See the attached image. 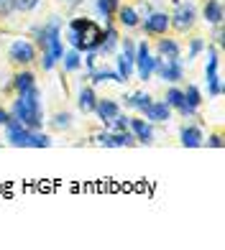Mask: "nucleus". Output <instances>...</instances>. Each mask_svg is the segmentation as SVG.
<instances>
[{
    "mask_svg": "<svg viewBox=\"0 0 225 250\" xmlns=\"http://www.w3.org/2000/svg\"><path fill=\"white\" fill-rule=\"evenodd\" d=\"M115 72H118V77L123 79V84L128 82V79L133 77V72H136V62H133V56H128V54H118L115 56Z\"/></svg>",
    "mask_w": 225,
    "mask_h": 250,
    "instance_id": "obj_18",
    "label": "nucleus"
},
{
    "mask_svg": "<svg viewBox=\"0 0 225 250\" xmlns=\"http://www.w3.org/2000/svg\"><path fill=\"white\" fill-rule=\"evenodd\" d=\"M156 54H159L161 59H177V56L182 54V46H179V41H174V39H159Z\"/></svg>",
    "mask_w": 225,
    "mask_h": 250,
    "instance_id": "obj_20",
    "label": "nucleus"
},
{
    "mask_svg": "<svg viewBox=\"0 0 225 250\" xmlns=\"http://www.w3.org/2000/svg\"><path fill=\"white\" fill-rule=\"evenodd\" d=\"M202 18H205L207 23H212V26L223 23L225 10H223V3H220V0H207V3L202 5Z\"/></svg>",
    "mask_w": 225,
    "mask_h": 250,
    "instance_id": "obj_17",
    "label": "nucleus"
},
{
    "mask_svg": "<svg viewBox=\"0 0 225 250\" xmlns=\"http://www.w3.org/2000/svg\"><path fill=\"white\" fill-rule=\"evenodd\" d=\"M207 51V64H205V79H212L220 74V51L218 46H205Z\"/></svg>",
    "mask_w": 225,
    "mask_h": 250,
    "instance_id": "obj_22",
    "label": "nucleus"
},
{
    "mask_svg": "<svg viewBox=\"0 0 225 250\" xmlns=\"http://www.w3.org/2000/svg\"><path fill=\"white\" fill-rule=\"evenodd\" d=\"M195 21H197V8L195 3H182V0H177L174 3V13L169 16V26H174L177 31H189L195 26Z\"/></svg>",
    "mask_w": 225,
    "mask_h": 250,
    "instance_id": "obj_4",
    "label": "nucleus"
},
{
    "mask_svg": "<svg viewBox=\"0 0 225 250\" xmlns=\"http://www.w3.org/2000/svg\"><path fill=\"white\" fill-rule=\"evenodd\" d=\"M13 13V0H0V18H8Z\"/></svg>",
    "mask_w": 225,
    "mask_h": 250,
    "instance_id": "obj_38",
    "label": "nucleus"
},
{
    "mask_svg": "<svg viewBox=\"0 0 225 250\" xmlns=\"http://www.w3.org/2000/svg\"><path fill=\"white\" fill-rule=\"evenodd\" d=\"M128 130L136 135V143H143V146H151L154 143V125L146 120V118H131Z\"/></svg>",
    "mask_w": 225,
    "mask_h": 250,
    "instance_id": "obj_10",
    "label": "nucleus"
},
{
    "mask_svg": "<svg viewBox=\"0 0 225 250\" xmlns=\"http://www.w3.org/2000/svg\"><path fill=\"white\" fill-rule=\"evenodd\" d=\"M143 118L149 120L151 125H159V123H169L172 120V107L166 105V102H151L149 107L143 110Z\"/></svg>",
    "mask_w": 225,
    "mask_h": 250,
    "instance_id": "obj_12",
    "label": "nucleus"
},
{
    "mask_svg": "<svg viewBox=\"0 0 225 250\" xmlns=\"http://www.w3.org/2000/svg\"><path fill=\"white\" fill-rule=\"evenodd\" d=\"M31 128H26V125H21L16 118L5 120V141L10 146H16V148H31Z\"/></svg>",
    "mask_w": 225,
    "mask_h": 250,
    "instance_id": "obj_5",
    "label": "nucleus"
},
{
    "mask_svg": "<svg viewBox=\"0 0 225 250\" xmlns=\"http://www.w3.org/2000/svg\"><path fill=\"white\" fill-rule=\"evenodd\" d=\"M118 43H120V36H118V28L112 26V23H105L103 28V43H100V54H115L118 51Z\"/></svg>",
    "mask_w": 225,
    "mask_h": 250,
    "instance_id": "obj_14",
    "label": "nucleus"
},
{
    "mask_svg": "<svg viewBox=\"0 0 225 250\" xmlns=\"http://www.w3.org/2000/svg\"><path fill=\"white\" fill-rule=\"evenodd\" d=\"M128 125H131V115H123V112H118V115L112 118L110 128H112V130H128Z\"/></svg>",
    "mask_w": 225,
    "mask_h": 250,
    "instance_id": "obj_32",
    "label": "nucleus"
},
{
    "mask_svg": "<svg viewBox=\"0 0 225 250\" xmlns=\"http://www.w3.org/2000/svg\"><path fill=\"white\" fill-rule=\"evenodd\" d=\"M10 84H13L16 95H21V92H28L31 87H36V74L28 72V69H21V72H16V74H13V79H10Z\"/></svg>",
    "mask_w": 225,
    "mask_h": 250,
    "instance_id": "obj_15",
    "label": "nucleus"
},
{
    "mask_svg": "<svg viewBox=\"0 0 225 250\" xmlns=\"http://www.w3.org/2000/svg\"><path fill=\"white\" fill-rule=\"evenodd\" d=\"M39 62H41V69H44V72H51V69H54V66H56V64H59V62H56V59H54V56H51L49 51H44Z\"/></svg>",
    "mask_w": 225,
    "mask_h": 250,
    "instance_id": "obj_34",
    "label": "nucleus"
},
{
    "mask_svg": "<svg viewBox=\"0 0 225 250\" xmlns=\"http://www.w3.org/2000/svg\"><path fill=\"white\" fill-rule=\"evenodd\" d=\"M51 125H54L56 130H67V128H72V115H69V112H56L54 120H51Z\"/></svg>",
    "mask_w": 225,
    "mask_h": 250,
    "instance_id": "obj_30",
    "label": "nucleus"
},
{
    "mask_svg": "<svg viewBox=\"0 0 225 250\" xmlns=\"http://www.w3.org/2000/svg\"><path fill=\"white\" fill-rule=\"evenodd\" d=\"M5 120H8V110L0 107V125H5Z\"/></svg>",
    "mask_w": 225,
    "mask_h": 250,
    "instance_id": "obj_42",
    "label": "nucleus"
},
{
    "mask_svg": "<svg viewBox=\"0 0 225 250\" xmlns=\"http://www.w3.org/2000/svg\"><path fill=\"white\" fill-rule=\"evenodd\" d=\"M133 62H136V74L141 82H149L154 77V56H151V49L149 43L141 41L136 43V54H133Z\"/></svg>",
    "mask_w": 225,
    "mask_h": 250,
    "instance_id": "obj_6",
    "label": "nucleus"
},
{
    "mask_svg": "<svg viewBox=\"0 0 225 250\" xmlns=\"http://www.w3.org/2000/svg\"><path fill=\"white\" fill-rule=\"evenodd\" d=\"M41 3V0H13V10H21V13H26V10H33Z\"/></svg>",
    "mask_w": 225,
    "mask_h": 250,
    "instance_id": "obj_33",
    "label": "nucleus"
},
{
    "mask_svg": "<svg viewBox=\"0 0 225 250\" xmlns=\"http://www.w3.org/2000/svg\"><path fill=\"white\" fill-rule=\"evenodd\" d=\"M154 74H159L164 82L169 84H177V82H182L184 79V64L182 59H161L159 54L154 56Z\"/></svg>",
    "mask_w": 225,
    "mask_h": 250,
    "instance_id": "obj_3",
    "label": "nucleus"
},
{
    "mask_svg": "<svg viewBox=\"0 0 225 250\" xmlns=\"http://www.w3.org/2000/svg\"><path fill=\"white\" fill-rule=\"evenodd\" d=\"M59 3H72V5H77L80 0H59Z\"/></svg>",
    "mask_w": 225,
    "mask_h": 250,
    "instance_id": "obj_43",
    "label": "nucleus"
},
{
    "mask_svg": "<svg viewBox=\"0 0 225 250\" xmlns=\"http://www.w3.org/2000/svg\"><path fill=\"white\" fill-rule=\"evenodd\" d=\"M207 95H210V97H220V95H223V79H220V74L212 77V79H207Z\"/></svg>",
    "mask_w": 225,
    "mask_h": 250,
    "instance_id": "obj_31",
    "label": "nucleus"
},
{
    "mask_svg": "<svg viewBox=\"0 0 225 250\" xmlns=\"http://www.w3.org/2000/svg\"><path fill=\"white\" fill-rule=\"evenodd\" d=\"M87 79H92V84H105V82H118V84H123V79L118 77L115 69H97V66L87 72Z\"/></svg>",
    "mask_w": 225,
    "mask_h": 250,
    "instance_id": "obj_21",
    "label": "nucleus"
},
{
    "mask_svg": "<svg viewBox=\"0 0 225 250\" xmlns=\"http://www.w3.org/2000/svg\"><path fill=\"white\" fill-rule=\"evenodd\" d=\"M164 102L172 110H177L182 118H197V107H189L187 105V100H184V92L179 87H169L166 89V97H164Z\"/></svg>",
    "mask_w": 225,
    "mask_h": 250,
    "instance_id": "obj_9",
    "label": "nucleus"
},
{
    "mask_svg": "<svg viewBox=\"0 0 225 250\" xmlns=\"http://www.w3.org/2000/svg\"><path fill=\"white\" fill-rule=\"evenodd\" d=\"M179 143L184 148H200V146H205V133H202L200 125H182L179 128Z\"/></svg>",
    "mask_w": 225,
    "mask_h": 250,
    "instance_id": "obj_11",
    "label": "nucleus"
},
{
    "mask_svg": "<svg viewBox=\"0 0 225 250\" xmlns=\"http://www.w3.org/2000/svg\"><path fill=\"white\" fill-rule=\"evenodd\" d=\"M205 39H200V36H195V39H189V51H187V62H192V59H197V56L205 51Z\"/></svg>",
    "mask_w": 225,
    "mask_h": 250,
    "instance_id": "obj_28",
    "label": "nucleus"
},
{
    "mask_svg": "<svg viewBox=\"0 0 225 250\" xmlns=\"http://www.w3.org/2000/svg\"><path fill=\"white\" fill-rule=\"evenodd\" d=\"M212 39H215L218 46H223V41H225V39H223V23H218V26H215V36H212Z\"/></svg>",
    "mask_w": 225,
    "mask_h": 250,
    "instance_id": "obj_41",
    "label": "nucleus"
},
{
    "mask_svg": "<svg viewBox=\"0 0 225 250\" xmlns=\"http://www.w3.org/2000/svg\"><path fill=\"white\" fill-rule=\"evenodd\" d=\"M207 146H210V148H223V146H225V141H223V135H220V133H215V135H210V138H207Z\"/></svg>",
    "mask_w": 225,
    "mask_h": 250,
    "instance_id": "obj_39",
    "label": "nucleus"
},
{
    "mask_svg": "<svg viewBox=\"0 0 225 250\" xmlns=\"http://www.w3.org/2000/svg\"><path fill=\"white\" fill-rule=\"evenodd\" d=\"M8 59L18 66H28L31 62H36V46L26 39H16L8 49Z\"/></svg>",
    "mask_w": 225,
    "mask_h": 250,
    "instance_id": "obj_7",
    "label": "nucleus"
},
{
    "mask_svg": "<svg viewBox=\"0 0 225 250\" xmlns=\"http://www.w3.org/2000/svg\"><path fill=\"white\" fill-rule=\"evenodd\" d=\"M95 105H97V95H95V89L92 87H87V84H82L80 87V92H77V107H80V112H92L95 110Z\"/></svg>",
    "mask_w": 225,
    "mask_h": 250,
    "instance_id": "obj_16",
    "label": "nucleus"
},
{
    "mask_svg": "<svg viewBox=\"0 0 225 250\" xmlns=\"http://www.w3.org/2000/svg\"><path fill=\"white\" fill-rule=\"evenodd\" d=\"M10 118H16L21 125H26L31 130H39L44 125V107H41V89L31 87L28 92H21L13 105L8 110Z\"/></svg>",
    "mask_w": 225,
    "mask_h": 250,
    "instance_id": "obj_1",
    "label": "nucleus"
},
{
    "mask_svg": "<svg viewBox=\"0 0 225 250\" xmlns=\"http://www.w3.org/2000/svg\"><path fill=\"white\" fill-rule=\"evenodd\" d=\"M67 41L69 46L77 49V51H92V49H100L103 43V28H100L92 18H72L69 21V28H67Z\"/></svg>",
    "mask_w": 225,
    "mask_h": 250,
    "instance_id": "obj_2",
    "label": "nucleus"
},
{
    "mask_svg": "<svg viewBox=\"0 0 225 250\" xmlns=\"http://www.w3.org/2000/svg\"><path fill=\"white\" fill-rule=\"evenodd\" d=\"M115 16H118V23L123 28H138V23H141V16L136 13V8H131V5H120L115 10Z\"/></svg>",
    "mask_w": 225,
    "mask_h": 250,
    "instance_id": "obj_19",
    "label": "nucleus"
},
{
    "mask_svg": "<svg viewBox=\"0 0 225 250\" xmlns=\"http://www.w3.org/2000/svg\"><path fill=\"white\" fill-rule=\"evenodd\" d=\"M97 56H100V51H97V49H92V51H85V66H87V72H90V69H95Z\"/></svg>",
    "mask_w": 225,
    "mask_h": 250,
    "instance_id": "obj_35",
    "label": "nucleus"
},
{
    "mask_svg": "<svg viewBox=\"0 0 225 250\" xmlns=\"http://www.w3.org/2000/svg\"><path fill=\"white\" fill-rule=\"evenodd\" d=\"M136 13L143 18V16H149L151 13V3H146V0H141V3H138V8H136Z\"/></svg>",
    "mask_w": 225,
    "mask_h": 250,
    "instance_id": "obj_40",
    "label": "nucleus"
},
{
    "mask_svg": "<svg viewBox=\"0 0 225 250\" xmlns=\"http://www.w3.org/2000/svg\"><path fill=\"white\" fill-rule=\"evenodd\" d=\"M59 62H62V66H64V72H80V69H82V51L69 49V51L62 54Z\"/></svg>",
    "mask_w": 225,
    "mask_h": 250,
    "instance_id": "obj_24",
    "label": "nucleus"
},
{
    "mask_svg": "<svg viewBox=\"0 0 225 250\" xmlns=\"http://www.w3.org/2000/svg\"><path fill=\"white\" fill-rule=\"evenodd\" d=\"M95 5H97L100 18H105V23H112L115 10L120 8V0H95Z\"/></svg>",
    "mask_w": 225,
    "mask_h": 250,
    "instance_id": "obj_25",
    "label": "nucleus"
},
{
    "mask_svg": "<svg viewBox=\"0 0 225 250\" xmlns=\"http://www.w3.org/2000/svg\"><path fill=\"white\" fill-rule=\"evenodd\" d=\"M95 115H97V120L105 125V128H110V123H112V118L120 112V107H118V102L115 100H100L97 97V105H95Z\"/></svg>",
    "mask_w": 225,
    "mask_h": 250,
    "instance_id": "obj_13",
    "label": "nucleus"
},
{
    "mask_svg": "<svg viewBox=\"0 0 225 250\" xmlns=\"http://www.w3.org/2000/svg\"><path fill=\"white\" fill-rule=\"evenodd\" d=\"M49 146H51V138L46 133H41V130L31 133V148H49Z\"/></svg>",
    "mask_w": 225,
    "mask_h": 250,
    "instance_id": "obj_29",
    "label": "nucleus"
},
{
    "mask_svg": "<svg viewBox=\"0 0 225 250\" xmlns=\"http://www.w3.org/2000/svg\"><path fill=\"white\" fill-rule=\"evenodd\" d=\"M182 92H184V100H187V105H189V107H197V110H200V105H202V92H200V87H197V84H187V87L182 89Z\"/></svg>",
    "mask_w": 225,
    "mask_h": 250,
    "instance_id": "obj_27",
    "label": "nucleus"
},
{
    "mask_svg": "<svg viewBox=\"0 0 225 250\" xmlns=\"http://www.w3.org/2000/svg\"><path fill=\"white\" fill-rule=\"evenodd\" d=\"M123 100H126V107H133V110H138V112H143L154 102L149 92H133V95H126Z\"/></svg>",
    "mask_w": 225,
    "mask_h": 250,
    "instance_id": "obj_26",
    "label": "nucleus"
},
{
    "mask_svg": "<svg viewBox=\"0 0 225 250\" xmlns=\"http://www.w3.org/2000/svg\"><path fill=\"white\" fill-rule=\"evenodd\" d=\"M138 26L143 28V33H149V36H164L169 31V13H164V10H151L149 16H143V21Z\"/></svg>",
    "mask_w": 225,
    "mask_h": 250,
    "instance_id": "obj_8",
    "label": "nucleus"
},
{
    "mask_svg": "<svg viewBox=\"0 0 225 250\" xmlns=\"http://www.w3.org/2000/svg\"><path fill=\"white\" fill-rule=\"evenodd\" d=\"M136 146V135L131 130H112L110 133V148H131Z\"/></svg>",
    "mask_w": 225,
    "mask_h": 250,
    "instance_id": "obj_23",
    "label": "nucleus"
},
{
    "mask_svg": "<svg viewBox=\"0 0 225 250\" xmlns=\"http://www.w3.org/2000/svg\"><path fill=\"white\" fill-rule=\"evenodd\" d=\"M33 39H36V43H33V46L44 49V41H46V33H44V26H33Z\"/></svg>",
    "mask_w": 225,
    "mask_h": 250,
    "instance_id": "obj_36",
    "label": "nucleus"
},
{
    "mask_svg": "<svg viewBox=\"0 0 225 250\" xmlns=\"http://www.w3.org/2000/svg\"><path fill=\"white\" fill-rule=\"evenodd\" d=\"M95 143H97V146H105V148H110V133H108V130L95 133Z\"/></svg>",
    "mask_w": 225,
    "mask_h": 250,
    "instance_id": "obj_37",
    "label": "nucleus"
}]
</instances>
